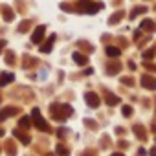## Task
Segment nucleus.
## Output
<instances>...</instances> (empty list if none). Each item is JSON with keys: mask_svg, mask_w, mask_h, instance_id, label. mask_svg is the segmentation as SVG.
I'll list each match as a JSON object with an SVG mask.
<instances>
[{"mask_svg": "<svg viewBox=\"0 0 156 156\" xmlns=\"http://www.w3.org/2000/svg\"><path fill=\"white\" fill-rule=\"evenodd\" d=\"M87 103H88L90 107H98V105H99V99H98L96 94H87Z\"/></svg>", "mask_w": 156, "mask_h": 156, "instance_id": "nucleus-6", "label": "nucleus"}, {"mask_svg": "<svg viewBox=\"0 0 156 156\" xmlns=\"http://www.w3.org/2000/svg\"><path fill=\"white\" fill-rule=\"evenodd\" d=\"M73 61H75L77 64H87V57L81 55V53H73Z\"/></svg>", "mask_w": 156, "mask_h": 156, "instance_id": "nucleus-7", "label": "nucleus"}, {"mask_svg": "<svg viewBox=\"0 0 156 156\" xmlns=\"http://www.w3.org/2000/svg\"><path fill=\"white\" fill-rule=\"evenodd\" d=\"M103 8V4H92L90 0H79V9L85 13H96Z\"/></svg>", "mask_w": 156, "mask_h": 156, "instance_id": "nucleus-1", "label": "nucleus"}, {"mask_svg": "<svg viewBox=\"0 0 156 156\" xmlns=\"http://www.w3.org/2000/svg\"><path fill=\"white\" fill-rule=\"evenodd\" d=\"M0 136H2V130H0Z\"/></svg>", "mask_w": 156, "mask_h": 156, "instance_id": "nucleus-17", "label": "nucleus"}, {"mask_svg": "<svg viewBox=\"0 0 156 156\" xmlns=\"http://www.w3.org/2000/svg\"><path fill=\"white\" fill-rule=\"evenodd\" d=\"M107 55H110V57H118V55H119V50H118V48L108 46V48H107Z\"/></svg>", "mask_w": 156, "mask_h": 156, "instance_id": "nucleus-10", "label": "nucleus"}, {"mask_svg": "<svg viewBox=\"0 0 156 156\" xmlns=\"http://www.w3.org/2000/svg\"><path fill=\"white\" fill-rule=\"evenodd\" d=\"M33 119H35V123H37L39 129H48L46 121H44V119L41 118V114H39V108H33Z\"/></svg>", "mask_w": 156, "mask_h": 156, "instance_id": "nucleus-2", "label": "nucleus"}, {"mask_svg": "<svg viewBox=\"0 0 156 156\" xmlns=\"http://www.w3.org/2000/svg\"><path fill=\"white\" fill-rule=\"evenodd\" d=\"M141 83L145 88H156V79H152V77H143Z\"/></svg>", "mask_w": 156, "mask_h": 156, "instance_id": "nucleus-5", "label": "nucleus"}, {"mask_svg": "<svg viewBox=\"0 0 156 156\" xmlns=\"http://www.w3.org/2000/svg\"><path fill=\"white\" fill-rule=\"evenodd\" d=\"M107 101H108V105H116L118 103V99L114 96H107Z\"/></svg>", "mask_w": 156, "mask_h": 156, "instance_id": "nucleus-13", "label": "nucleus"}, {"mask_svg": "<svg viewBox=\"0 0 156 156\" xmlns=\"http://www.w3.org/2000/svg\"><path fill=\"white\" fill-rule=\"evenodd\" d=\"M152 28H154L152 20H143V22H141V30H145V31H151Z\"/></svg>", "mask_w": 156, "mask_h": 156, "instance_id": "nucleus-8", "label": "nucleus"}, {"mask_svg": "<svg viewBox=\"0 0 156 156\" xmlns=\"http://www.w3.org/2000/svg\"><path fill=\"white\" fill-rule=\"evenodd\" d=\"M145 11H147V8H143V6H140V8H134V9H132V13H130V19H134L138 13H145Z\"/></svg>", "mask_w": 156, "mask_h": 156, "instance_id": "nucleus-9", "label": "nucleus"}, {"mask_svg": "<svg viewBox=\"0 0 156 156\" xmlns=\"http://www.w3.org/2000/svg\"><path fill=\"white\" fill-rule=\"evenodd\" d=\"M4 44H6L4 41H0V50H2V48H4Z\"/></svg>", "mask_w": 156, "mask_h": 156, "instance_id": "nucleus-15", "label": "nucleus"}, {"mask_svg": "<svg viewBox=\"0 0 156 156\" xmlns=\"http://www.w3.org/2000/svg\"><path fill=\"white\" fill-rule=\"evenodd\" d=\"M123 114L129 116V114H130V107H123Z\"/></svg>", "mask_w": 156, "mask_h": 156, "instance_id": "nucleus-14", "label": "nucleus"}, {"mask_svg": "<svg viewBox=\"0 0 156 156\" xmlns=\"http://www.w3.org/2000/svg\"><path fill=\"white\" fill-rule=\"evenodd\" d=\"M53 41H55V35H51V37H50V41L46 42V46H42L41 50H42V51H50V50H51V42H53Z\"/></svg>", "mask_w": 156, "mask_h": 156, "instance_id": "nucleus-11", "label": "nucleus"}, {"mask_svg": "<svg viewBox=\"0 0 156 156\" xmlns=\"http://www.w3.org/2000/svg\"><path fill=\"white\" fill-rule=\"evenodd\" d=\"M42 35H44V26H39V28L35 30V33L31 35V41H33L35 44H39V42H41V39H42Z\"/></svg>", "mask_w": 156, "mask_h": 156, "instance_id": "nucleus-3", "label": "nucleus"}, {"mask_svg": "<svg viewBox=\"0 0 156 156\" xmlns=\"http://www.w3.org/2000/svg\"><path fill=\"white\" fill-rule=\"evenodd\" d=\"M151 154H152V156H156V149H152V151H151Z\"/></svg>", "mask_w": 156, "mask_h": 156, "instance_id": "nucleus-16", "label": "nucleus"}, {"mask_svg": "<svg viewBox=\"0 0 156 156\" xmlns=\"http://www.w3.org/2000/svg\"><path fill=\"white\" fill-rule=\"evenodd\" d=\"M13 112H15V108H6L2 114H0V119H6V118H8V116H11Z\"/></svg>", "mask_w": 156, "mask_h": 156, "instance_id": "nucleus-12", "label": "nucleus"}, {"mask_svg": "<svg viewBox=\"0 0 156 156\" xmlns=\"http://www.w3.org/2000/svg\"><path fill=\"white\" fill-rule=\"evenodd\" d=\"M15 79V75L13 73H9V72H6V73H2L0 75V87H4V85H8V83H11Z\"/></svg>", "mask_w": 156, "mask_h": 156, "instance_id": "nucleus-4", "label": "nucleus"}]
</instances>
